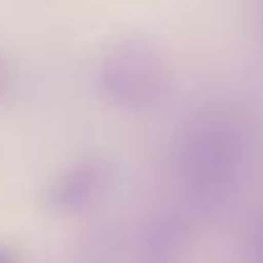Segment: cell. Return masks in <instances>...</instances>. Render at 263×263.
<instances>
[{
    "instance_id": "1",
    "label": "cell",
    "mask_w": 263,
    "mask_h": 263,
    "mask_svg": "<svg viewBox=\"0 0 263 263\" xmlns=\"http://www.w3.org/2000/svg\"><path fill=\"white\" fill-rule=\"evenodd\" d=\"M106 85L108 90L129 103V106H145L153 101V90L158 78L153 72V60L145 49H119L116 60L106 67Z\"/></svg>"
},
{
    "instance_id": "2",
    "label": "cell",
    "mask_w": 263,
    "mask_h": 263,
    "mask_svg": "<svg viewBox=\"0 0 263 263\" xmlns=\"http://www.w3.org/2000/svg\"><path fill=\"white\" fill-rule=\"evenodd\" d=\"M108 168L101 160H85L70 168L54 186V201L62 206H78L85 204L106 181Z\"/></svg>"
}]
</instances>
